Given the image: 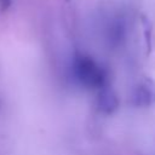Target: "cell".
I'll use <instances>...</instances> for the list:
<instances>
[{"label": "cell", "mask_w": 155, "mask_h": 155, "mask_svg": "<svg viewBox=\"0 0 155 155\" xmlns=\"http://www.w3.org/2000/svg\"><path fill=\"white\" fill-rule=\"evenodd\" d=\"M73 75L78 84L86 88L101 90L108 85V73L92 57L76 54L73 61Z\"/></svg>", "instance_id": "6da1fadb"}, {"label": "cell", "mask_w": 155, "mask_h": 155, "mask_svg": "<svg viewBox=\"0 0 155 155\" xmlns=\"http://www.w3.org/2000/svg\"><path fill=\"white\" fill-rule=\"evenodd\" d=\"M131 103L137 108L150 107L155 103V81L150 78H143L133 87Z\"/></svg>", "instance_id": "7a4b0ae2"}, {"label": "cell", "mask_w": 155, "mask_h": 155, "mask_svg": "<svg viewBox=\"0 0 155 155\" xmlns=\"http://www.w3.org/2000/svg\"><path fill=\"white\" fill-rule=\"evenodd\" d=\"M119 107V98L114 90L108 85L102 87L98 92L97 97V108L101 113L110 115L113 114Z\"/></svg>", "instance_id": "3957f363"}, {"label": "cell", "mask_w": 155, "mask_h": 155, "mask_svg": "<svg viewBox=\"0 0 155 155\" xmlns=\"http://www.w3.org/2000/svg\"><path fill=\"white\" fill-rule=\"evenodd\" d=\"M125 29H126L125 23L121 19H115L110 24L109 30H108L109 41L113 45H117L119 42H121L124 40V36H125Z\"/></svg>", "instance_id": "277c9868"}]
</instances>
